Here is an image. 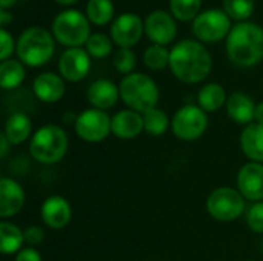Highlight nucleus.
<instances>
[{"label": "nucleus", "instance_id": "obj_1", "mask_svg": "<svg viewBox=\"0 0 263 261\" xmlns=\"http://www.w3.org/2000/svg\"><path fill=\"white\" fill-rule=\"evenodd\" d=\"M211 68V54L199 40H180L170 51V69L182 83L196 85L203 82L210 75Z\"/></svg>", "mask_w": 263, "mask_h": 261}, {"label": "nucleus", "instance_id": "obj_2", "mask_svg": "<svg viewBox=\"0 0 263 261\" xmlns=\"http://www.w3.org/2000/svg\"><path fill=\"white\" fill-rule=\"evenodd\" d=\"M227 54L239 68H251L263 60V28L253 22H237L227 37Z\"/></svg>", "mask_w": 263, "mask_h": 261}, {"label": "nucleus", "instance_id": "obj_3", "mask_svg": "<svg viewBox=\"0 0 263 261\" xmlns=\"http://www.w3.org/2000/svg\"><path fill=\"white\" fill-rule=\"evenodd\" d=\"M55 51L54 37L40 26H29L17 38L15 52L18 60L31 68L43 66L51 60Z\"/></svg>", "mask_w": 263, "mask_h": 261}, {"label": "nucleus", "instance_id": "obj_4", "mask_svg": "<svg viewBox=\"0 0 263 261\" xmlns=\"http://www.w3.org/2000/svg\"><path fill=\"white\" fill-rule=\"evenodd\" d=\"M119 89L120 98L133 111L145 114L149 109L157 108L160 92L156 82L146 74L133 72L125 75L119 85Z\"/></svg>", "mask_w": 263, "mask_h": 261}, {"label": "nucleus", "instance_id": "obj_5", "mask_svg": "<svg viewBox=\"0 0 263 261\" xmlns=\"http://www.w3.org/2000/svg\"><path fill=\"white\" fill-rule=\"evenodd\" d=\"M68 135L57 125H45L39 128L29 142V152L34 160L43 165L59 163L68 152Z\"/></svg>", "mask_w": 263, "mask_h": 261}, {"label": "nucleus", "instance_id": "obj_6", "mask_svg": "<svg viewBox=\"0 0 263 261\" xmlns=\"http://www.w3.org/2000/svg\"><path fill=\"white\" fill-rule=\"evenodd\" d=\"M52 35L66 48H80L91 35L89 20L77 9H65L52 20Z\"/></svg>", "mask_w": 263, "mask_h": 261}, {"label": "nucleus", "instance_id": "obj_7", "mask_svg": "<svg viewBox=\"0 0 263 261\" xmlns=\"http://www.w3.org/2000/svg\"><path fill=\"white\" fill-rule=\"evenodd\" d=\"M206 212L217 222H234L245 212V197L234 188H217L206 198Z\"/></svg>", "mask_w": 263, "mask_h": 261}, {"label": "nucleus", "instance_id": "obj_8", "mask_svg": "<svg viewBox=\"0 0 263 261\" xmlns=\"http://www.w3.org/2000/svg\"><path fill=\"white\" fill-rule=\"evenodd\" d=\"M231 28V18L223 9H206L200 12L191 25L196 38L203 43H217L227 38Z\"/></svg>", "mask_w": 263, "mask_h": 261}, {"label": "nucleus", "instance_id": "obj_9", "mask_svg": "<svg viewBox=\"0 0 263 261\" xmlns=\"http://www.w3.org/2000/svg\"><path fill=\"white\" fill-rule=\"evenodd\" d=\"M171 129L179 140H199L208 129V115L199 105H185L174 114Z\"/></svg>", "mask_w": 263, "mask_h": 261}, {"label": "nucleus", "instance_id": "obj_10", "mask_svg": "<svg viewBox=\"0 0 263 261\" xmlns=\"http://www.w3.org/2000/svg\"><path fill=\"white\" fill-rule=\"evenodd\" d=\"M111 117L100 109L91 108L80 112L76 118L74 129L80 140L88 143L103 142L111 132Z\"/></svg>", "mask_w": 263, "mask_h": 261}, {"label": "nucleus", "instance_id": "obj_11", "mask_svg": "<svg viewBox=\"0 0 263 261\" xmlns=\"http://www.w3.org/2000/svg\"><path fill=\"white\" fill-rule=\"evenodd\" d=\"M111 38L119 48H133L145 32V20L134 12L120 14L111 23Z\"/></svg>", "mask_w": 263, "mask_h": 261}, {"label": "nucleus", "instance_id": "obj_12", "mask_svg": "<svg viewBox=\"0 0 263 261\" xmlns=\"http://www.w3.org/2000/svg\"><path fill=\"white\" fill-rule=\"evenodd\" d=\"M145 34L154 45H168L177 35V25L173 14L156 9L145 18Z\"/></svg>", "mask_w": 263, "mask_h": 261}, {"label": "nucleus", "instance_id": "obj_13", "mask_svg": "<svg viewBox=\"0 0 263 261\" xmlns=\"http://www.w3.org/2000/svg\"><path fill=\"white\" fill-rule=\"evenodd\" d=\"M91 69V55L83 48H68L59 58V72L66 82L83 80Z\"/></svg>", "mask_w": 263, "mask_h": 261}, {"label": "nucleus", "instance_id": "obj_14", "mask_svg": "<svg viewBox=\"0 0 263 261\" xmlns=\"http://www.w3.org/2000/svg\"><path fill=\"white\" fill-rule=\"evenodd\" d=\"M239 192L253 203L263 200V163H245L237 174Z\"/></svg>", "mask_w": 263, "mask_h": 261}, {"label": "nucleus", "instance_id": "obj_15", "mask_svg": "<svg viewBox=\"0 0 263 261\" xmlns=\"http://www.w3.org/2000/svg\"><path fill=\"white\" fill-rule=\"evenodd\" d=\"M40 215L43 223L51 229H63L68 226L72 217V209L69 202L62 195L48 197L40 209Z\"/></svg>", "mask_w": 263, "mask_h": 261}, {"label": "nucleus", "instance_id": "obj_16", "mask_svg": "<svg viewBox=\"0 0 263 261\" xmlns=\"http://www.w3.org/2000/svg\"><path fill=\"white\" fill-rule=\"evenodd\" d=\"M25 206V191L12 178L0 180V218L6 220L17 215Z\"/></svg>", "mask_w": 263, "mask_h": 261}, {"label": "nucleus", "instance_id": "obj_17", "mask_svg": "<svg viewBox=\"0 0 263 261\" xmlns=\"http://www.w3.org/2000/svg\"><path fill=\"white\" fill-rule=\"evenodd\" d=\"M145 131L143 115L133 109L119 111L111 120V132L120 140H133Z\"/></svg>", "mask_w": 263, "mask_h": 261}, {"label": "nucleus", "instance_id": "obj_18", "mask_svg": "<svg viewBox=\"0 0 263 261\" xmlns=\"http://www.w3.org/2000/svg\"><path fill=\"white\" fill-rule=\"evenodd\" d=\"M86 98L89 105L100 111H108L116 106L120 98V89L116 83L106 78H99L92 82L86 91Z\"/></svg>", "mask_w": 263, "mask_h": 261}, {"label": "nucleus", "instance_id": "obj_19", "mask_svg": "<svg viewBox=\"0 0 263 261\" xmlns=\"http://www.w3.org/2000/svg\"><path fill=\"white\" fill-rule=\"evenodd\" d=\"M35 97L43 103H57L65 95V82L54 72H42L32 82Z\"/></svg>", "mask_w": 263, "mask_h": 261}, {"label": "nucleus", "instance_id": "obj_20", "mask_svg": "<svg viewBox=\"0 0 263 261\" xmlns=\"http://www.w3.org/2000/svg\"><path fill=\"white\" fill-rule=\"evenodd\" d=\"M227 112L239 125H251L256 117V103L245 92H233L227 100Z\"/></svg>", "mask_w": 263, "mask_h": 261}, {"label": "nucleus", "instance_id": "obj_21", "mask_svg": "<svg viewBox=\"0 0 263 261\" xmlns=\"http://www.w3.org/2000/svg\"><path fill=\"white\" fill-rule=\"evenodd\" d=\"M240 149L251 162L263 163V125H247L240 134Z\"/></svg>", "mask_w": 263, "mask_h": 261}, {"label": "nucleus", "instance_id": "obj_22", "mask_svg": "<svg viewBox=\"0 0 263 261\" xmlns=\"http://www.w3.org/2000/svg\"><path fill=\"white\" fill-rule=\"evenodd\" d=\"M31 132H32V123L26 114L14 112L8 117L3 134L6 135L11 145L17 146L25 143L31 137Z\"/></svg>", "mask_w": 263, "mask_h": 261}, {"label": "nucleus", "instance_id": "obj_23", "mask_svg": "<svg viewBox=\"0 0 263 261\" xmlns=\"http://www.w3.org/2000/svg\"><path fill=\"white\" fill-rule=\"evenodd\" d=\"M23 243L25 232L14 223L3 220L0 223V252L3 255L18 254L23 249Z\"/></svg>", "mask_w": 263, "mask_h": 261}, {"label": "nucleus", "instance_id": "obj_24", "mask_svg": "<svg viewBox=\"0 0 263 261\" xmlns=\"http://www.w3.org/2000/svg\"><path fill=\"white\" fill-rule=\"evenodd\" d=\"M227 92L222 85L219 83H208L200 88L197 94V103L205 112H216L223 105H227Z\"/></svg>", "mask_w": 263, "mask_h": 261}, {"label": "nucleus", "instance_id": "obj_25", "mask_svg": "<svg viewBox=\"0 0 263 261\" xmlns=\"http://www.w3.org/2000/svg\"><path fill=\"white\" fill-rule=\"evenodd\" d=\"M25 66L20 60H5L0 63V86L5 91L18 88L25 80Z\"/></svg>", "mask_w": 263, "mask_h": 261}, {"label": "nucleus", "instance_id": "obj_26", "mask_svg": "<svg viewBox=\"0 0 263 261\" xmlns=\"http://www.w3.org/2000/svg\"><path fill=\"white\" fill-rule=\"evenodd\" d=\"M86 17L91 23H94L97 26L108 25L114 17L112 0H88Z\"/></svg>", "mask_w": 263, "mask_h": 261}, {"label": "nucleus", "instance_id": "obj_27", "mask_svg": "<svg viewBox=\"0 0 263 261\" xmlns=\"http://www.w3.org/2000/svg\"><path fill=\"white\" fill-rule=\"evenodd\" d=\"M142 115H143L145 132H148L149 135L160 137L171 126V120H170L168 114L163 109L154 108V109H149L148 112H145Z\"/></svg>", "mask_w": 263, "mask_h": 261}, {"label": "nucleus", "instance_id": "obj_28", "mask_svg": "<svg viewBox=\"0 0 263 261\" xmlns=\"http://www.w3.org/2000/svg\"><path fill=\"white\" fill-rule=\"evenodd\" d=\"M202 0H170V9L174 18L180 22L194 20L200 14Z\"/></svg>", "mask_w": 263, "mask_h": 261}, {"label": "nucleus", "instance_id": "obj_29", "mask_svg": "<svg viewBox=\"0 0 263 261\" xmlns=\"http://www.w3.org/2000/svg\"><path fill=\"white\" fill-rule=\"evenodd\" d=\"M143 63L151 71H162L170 66V51L162 45H151L143 52Z\"/></svg>", "mask_w": 263, "mask_h": 261}, {"label": "nucleus", "instance_id": "obj_30", "mask_svg": "<svg viewBox=\"0 0 263 261\" xmlns=\"http://www.w3.org/2000/svg\"><path fill=\"white\" fill-rule=\"evenodd\" d=\"M112 38L103 32H94L86 42V51L94 58H106L112 51Z\"/></svg>", "mask_w": 263, "mask_h": 261}, {"label": "nucleus", "instance_id": "obj_31", "mask_svg": "<svg viewBox=\"0 0 263 261\" xmlns=\"http://www.w3.org/2000/svg\"><path fill=\"white\" fill-rule=\"evenodd\" d=\"M223 11L231 20L245 22L254 11V0H223Z\"/></svg>", "mask_w": 263, "mask_h": 261}, {"label": "nucleus", "instance_id": "obj_32", "mask_svg": "<svg viewBox=\"0 0 263 261\" xmlns=\"http://www.w3.org/2000/svg\"><path fill=\"white\" fill-rule=\"evenodd\" d=\"M112 63H114V68L117 69V72L129 75V74H133V71L136 68L137 57H136V54L133 52L131 48H120L114 54Z\"/></svg>", "mask_w": 263, "mask_h": 261}, {"label": "nucleus", "instance_id": "obj_33", "mask_svg": "<svg viewBox=\"0 0 263 261\" xmlns=\"http://www.w3.org/2000/svg\"><path fill=\"white\" fill-rule=\"evenodd\" d=\"M247 225L253 232L263 234V202L253 203L248 208V211H247Z\"/></svg>", "mask_w": 263, "mask_h": 261}, {"label": "nucleus", "instance_id": "obj_34", "mask_svg": "<svg viewBox=\"0 0 263 261\" xmlns=\"http://www.w3.org/2000/svg\"><path fill=\"white\" fill-rule=\"evenodd\" d=\"M15 42L12 35L6 31V28H0V60H9L12 51L15 49Z\"/></svg>", "mask_w": 263, "mask_h": 261}, {"label": "nucleus", "instance_id": "obj_35", "mask_svg": "<svg viewBox=\"0 0 263 261\" xmlns=\"http://www.w3.org/2000/svg\"><path fill=\"white\" fill-rule=\"evenodd\" d=\"M25 243L29 246H37L45 240V231L40 226H29L25 231Z\"/></svg>", "mask_w": 263, "mask_h": 261}, {"label": "nucleus", "instance_id": "obj_36", "mask_svg": "<svg viewBox=\"0 0 263 261\" xmlns=\"http://www.w3.org/2000/svg\"><path fill=\"white\" fill-rule=\"evenodd\" d=\"M15 261H42V255L34 248H23L15 255Z\"/></svg>", "mask_w": 263, "mask_h": 261}, {"label": "nucleus", "instance_id": "obj_37", "mask_svg": "<svg viewBox=\"0 0 263 261\" xmlns=\"http://www.w3.org/2000/svg\"><path fill=\"white\" fill-rule=\"evenodd\" d=\"M9 146H11L9 140L6 138L5 134H2V135H0V157H2V158H5V157L8 155Z\"/></svg>", "mask_w": 263, "mask_h": 261}, {"label": "nucleus", "instance_id": "obj_38", "mask_svg": "<svg viewBox=\"0 0 263 261\" xmlns=\"http://www.w3.org/2000/svg\"><path fill=\"white\" fill-rule=\"evenodd\" d=\"M12 20V14L8 12V9H0V26L5 28L6 25H9Z\"/></svg>", "mask_w": 263, "mask_h": 261}, {"label": "nucleus", "instance_id": "obj_39", "mask_svg": "<svg viewBox=\"0 0 263 261\" xmlns=\"http://www.w3.org/2000/svg\"><path fill=\"white\" fill-rule=\"evenodd\" d=\"M254 120H256V123L263 125V102L257 103V106H256V117H254Z\"/></svg>", "mask_w": 263, "mask_h": 261}, {"label": "nucleus", "instance_id": "obj_40", "mask_svg": "<svg viewBox=\"0 0 263 261\" xmlns=\"http://www.w3.org/2000/svg\"><path fill=\"white\" fill-rule=\"evenodd\" d=\"M17 0H0V9H8L9 6H12Z\"/></svg>", "mask_w": 263, "mask_h": 261}, {"label": "nucleus", "instance_id": "obj_41", "mask_svg": "<svg viewBox=\"0 0 263 261\" xmlns=\"http://www.w3.org/2000/svg\"><path fill=\"white\" fill-rule=\"evenodd\" d=\"M54 2L59 3V5H63V6H69V5H74L79 0H54Z\"/></svg>", "mask_w": 263, "mask_h": 261}, {"label": "nucleus", "instance_id": "obj_42", "mask_svg": "<svg viewBox=\"0 0 263 261\" xmlns=\"http://www.w3.org/2000/svg\"><path fill=\"white\" fill-rule=\"evenodd\" d=\"M262 249H263V242H262Z\"/></svg>", "mask_w": 263, "mask_h": 261}, {"label": "nucleus", "instance_id": "obj_43", "mask_svg": "<svg viewBox=\"0 0 263 261\" xmlns=\"http://www.w3.org/2000/svg\"><path fill=\"white\" fill-rule=\"evenodd\" d=\"M248 261H256V260H248Z\"/></svg>", "mask_w": 263, "mask_h": 261}]
</instances>
